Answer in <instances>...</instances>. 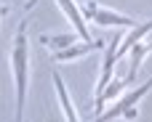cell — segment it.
Wrapping results in <instances>:
<instances>
[{"label": "cell", "instance_id": "6da1fadb", "mask_svg": "<svg viewBox=\"0 0 152 122\" xmlns=\"http://www.w3.org/2000/svg\"><path fill=\"white\" fill-rule=\"evenodd\" d=\"M11 72L16 85V122H21L27 104V85H29V43H27V21L19 24L13 48H11Z\"/></svg>", "mask_w": 152, "mask_h": 122}, {"label": "cell", "instance_id": "7a4b0ae2", "mask_svg": "<svg viewBox=\"0 0 152 122\" xmlns=\"http://www.w3.org/2000/svg\"><path fill=\"white\" fill-rule=\"evenodd\" d=\"M152 90V77L144 82V85H139V88H134V90H128L112 109H107V112H102L99 117L94 122H112V120H139V109H136V104L147 96Z\"/></svg>", "mask_w": 152, "mask_h": 122}, {"label": "cell", "instance_id": "3957f363", "mask_svg": "<svg viewBox=\"0 0 152 122\" xmlns=\"http://www.w3.org/2000/svg\"><path fill=\"white\" fill-rule=\"evenodd\" d=\"M80 13H83V19H88V21H94V24H99V27H128V29H131V27L136 24L134 16H123V13L112 11V8L99 5L96 0H86V3L80 5Z\"/></svg>", "mask_w": 152, "mask_h": 122}, {"label": "cell", "instance_id": "277c9868", "mask_svg": "<svg viewBox=\"0 0 152 122\" xmlns=\"http://www.w3.org/2000/svg\"><path fill=\"white\" fill-rule=\"evenodd\" d=\"M120 40H123V32H115V37H112L110 45H107V56H104V61H102V74H99V82H96V101L102 98L104 88H107L110 80H112V69H115V61H118V45H120Z\"/></svg>", "mask_w": 152, "mask_h": 122}, {"label": "cell", "instance_id": "5b68a950", "mask_svg": "<svg viewBox=\"0 0 152 122\" xmlns=\"http://www.w3.org/2000/svg\"><path fill=\"white\" fill-rule=\"evenodd\" d=\"M56 3H59V8L67 13V19L72 21V27H75L77 37H80V40H86V43H91V35H88V27H86L83 13H80V5H77L75 0H56Z\"/></svg>", "mask_w": 152, "mask_h": 122}, {"label": "cell", "instance_id": "8992f818", "mask_svg": "<svg viewBox=\"0 0 152 122\" xmlns=\"http://www.w3.org/2000/svg\"><path fill=\"white\" fill-rule=\"evenodd\" d=\"M104 48V43L102 40H91V43H72L69 48H64V51H56L53 53V61H75V58H80V56H86V53H94V51H102Z\"/></svg>", "mask_w": 152, "mask_h": 122}, {"label": "cell", "instance_id": "52a82bcc", "mask_svg": "<svg viewBox=\"0 0 152 122\" xmlns=\"http://www.w3.org/2000/svg\"><path fill=\"white\" fill-rule=\"evenodd\" d=\"M150 32H152V19H150V21H142V24H134L131 32H128V35L120 40V45H118V58L126 56V53H128L136 43H142V37H147Z\"/></svg>", "mask_w": 152, "mask_h": 122}, {"label": "cell", "instance_id": "ba28073f", "mask_svg": "<svg viewBox=\"0 0 152 122\" xmlns=\"http://www.w3.org/2000/svg\"><path fill=\"white\" fill-rule=\"evenodd\" d=\"M53 88H56V96H59V104H61V112H64L67 122H80L75 106H72V98H69V93H67V85H64V80H61V74H53Z\"/></svg>", "mask_w": 152, "mask_h": 122}, {"label": "cell", "instance_id": "9c48e42d", "mask_svg": "<svg viewBox=\"0 0 152 122\" xmlns=\"http://www.w3.org/2000/svg\"><path fill=\"white\" fill-rule=\"evenodd\" d=\"M152 51V40L150 43H136L128 53H131V69H128V74H126V80H123V85H128V82H134V77H136V72H139V66H142V61H144V56Z\"/></svg>", "mask_w": 152, "mask_h": 122}, {"label": "cell", "instance_id": "30bf717a", "mask_svg": "<svg viewBox=\"0 0 152 122\" xmlns=\"http://www.w3.org/2000/svg\"><path fill=\"white\" fill-rule=\"evenodd\" d=\"M40 43L53 48V51H64L72 43H77V32H69V35H40Z\"/></svg>", "mask_w": 152, "mask_h": 122}, {"label": "cell", "instance_id": "8fae6325", "mask_svg": "<svg viewBox=\"0 0 152 122\" xmlns=\"http://www.w3.org/2000/svg\"><path fill=\"white\" fill-rule=\"evenodd\" d=\"M35 5H37V0H27V5H24V8L29 11V8H35Z\"/></svg>", "mask_w": 152, "mask_h": 122}]
</instances>
